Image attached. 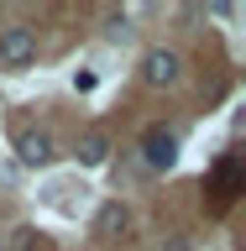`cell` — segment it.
Masks as SVG:
<instances>
[{
    "instance_id": "6da1fadb",
    "label": "cell",
    "mask_w": 246,
    "mask_h": 251,
    "mask_svg": "<svg viewBox=\"0 0 246 251\" xmlns=\"http://www.w3.org/2000/svg\"><path fill=\"white\" fill-rule=\"evenodd\" d=\"M31 63H37V31L5 26L0 31V68H31Z\"/></svg>"
},
{
    "instance_id": "7a4b0ae2",
    "label": "cell",
    "mask_w": 246,
    "mask_h": 251,
    "mask_svg": "<svg viewBox=\"0 0 246 251\" xmlns=\"http://www.w3.org/2000/svg\"><path fill=\"white\" fill-rule=\"evenodd\" d=\"M141 84H152V89H168V84H178V52H168V47H152V52L141 58Z\"/></svg>"
},
{
    "instance_id": "3957f363",
    "label": "cell",
    "mask_w": 246,
    "mask_h": 251,
    "mask_svg": "<svg viewBox=\"0 0 246 251\" xmlns=\"http://www.w3.org/2000/svg\"><path fill=\"white\" fill-rule=\"evenodd\" d=\"M141 157H147V168H173V162H178V136L163 131V126H152V131L141 136Z\"/></svg>"
},
{
    "instance_id": "277c9868",
    "label": "cell",
    "mask_w": 246,
    "mask_h": 251,
    "mask_svg": "<svg viewBox=\"0 0 246 251\" xmlns=\"http://www.w3.org/2000/svg\"><path fill=\"white\" fill-rule=\"evenodd\" d=\"M16 157H21L27 168L53 162V136H47V131H21V136H16Z\"/></svg>"
},
{
    "instance_id": "5b68a950",
    "label": "cell",
    "mask_w": 246,
    "mask_h": 251,
    "mask_svg": "<svg viewBox=\"0 0 246 251\" xmlns=\"http://www.w3.org/2000/svg\"><path fill=\"white\" fill-rule=\"evenodd\" d=\"M126 225H131V215H126V204H100V215H94V235L100 241H121L126 235Z\"/></svg>"
},
{
    "instance_id": "8992f818",
    "label": "cell",
    "mask_w": 246,
    "mask_h": 251,
    "mask_svg": "<svg viewBox=\"0 0 246 251\" xmlns=\"http://www.w3.org/2000/svg\"><path fill=\"white\" fill-rule=\"evenodd\" d=\"M105 157H110V136L105 131H89V136L79 141V162H84V168H100Z\"/></svg>"
},
{
    "instance_id": "52a82bcc",
    "label": "cell",
    "mask_w": 246,
    "mask_h": 251,
    "mask_svg": "<svg viewBox=\"0 0 246 251\" xmlns=\"http://www.w3.org/2000/svg\"><path fill=\"white\" fill-rule=\"evenodd\" d=\"M31 246H37V230H31V225L11 230V251H31Z\"/></svg>"
},
{
    "instance_id": "ba28073f",
    "label": "cell",
    "mask_w": 246,
    "mask_h": 251,
    "mask_svg": "<svg viewBox=\"0 0 246 251\" xmlns=\"http://www.w3.org/2000/svg\"><path fill=\"white\" fill-rule=\"evenodd\" d=\"M0 251H5V235H0Z\"/></svg>"
}]
</instances>
